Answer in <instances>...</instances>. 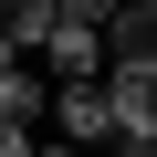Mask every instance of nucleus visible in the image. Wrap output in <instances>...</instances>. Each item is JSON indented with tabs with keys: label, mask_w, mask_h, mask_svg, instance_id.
Wrapping results in <instances>:
<instances>
[{
	"label": "nucleus",
	"mask_w": 157,
	"mask_h": 157,
	"mask_svg": "<svg viewBox=\"0 0 157 157\" xmlns=\"http://www.w3.org/2000/svg\"><path fill=\"white\" fill-rule=\"evenodd\" d=\"M115 11H126V0H63V21H94V32H105Z\"/></svg>",
	"instance_id": "obj_6"
},
{
	"label": "nucleus",
	"mask_w": 157,
	"mask_h": 157,
	"mask_svg": "<svg viewBox=\"0 0 157 157\" xmlns=\"http://www.w3.org/2000/svg\"><path fill=\"white\" fill-rule=\"evenodd\" d=\"M32 157H94V147H73V136H42V147H32Z\"/></svg>",
	"instance_id": "obj_7"
},
{
	"label": "nucleus",
	"mask_w": 157,
	"mask_h": 157,
	"mask_svg": "<svg viewBox=\"0 0 157 157\" xmlns=\"http://www.w3.org/2000/svg\"><path fill=\"white\" fill-rule=\"evenodd\" d=\"M52 136L115 147V94H105V73H94V84H52Z\"/></svg>",
	"instance_id": "obj_1"
},
{
	"label": "nucleus",
	"mask_w": 157,
	"mask_h": 157,
	"mask_svg": "<svg viewBox=\"0 0 157 157\" xmlns=\"http://www.w3.org/2000/svg\"><path fill=\"white\" fill-rule=\"evenodd\" d=\"M42 147V126H21V115H0V157H32Z\"/></svg>",
	"instance_id": "obj_5"
},
{
	"label": "nucleus",
	"mask_w": 157,
	"mask_h": 157,
	"mask_svg": "<svg viewBox=\"0 0 157 157\" xmlns=\"http://www.w3.org/2000/svg\"><path fill=\"white\" fill-rule=\"evenodd\" d=\"M42 73H52V84H94V73H105V32H94V21H52Z\"/></svg>",
	"instance_id": "obj_2"
},
{
	"label": "nucleus",
	"mask_w": 157,
	"mask_h": 157,
	"mask_svg": "<svg viewBox=\"0 0 157 157\" xmlns=\"http://www.w3.org/2000/svg\"><path fill=\"white\" fill-rule=\"evenodd\" d=\"M105 63H157V0H126L105 21Z\"/></svg>",
	"instance_id": "obj_4"
},
{
	"label": "nucleus",
	"mask_w": 157,
	"mask_h": 157,
	"mask_svg": "<svg viewBox=\"0 0 157 157\" xmlns=\"http://www.w3.org/2000/svg\"><path fill=\"white\" fill-rule=\"evenodd\" d=\"M52 21H63V0H0V52H21V63H42Z\"/></svg>",
	"instance_id": "obj_3"
}]
</instances>
